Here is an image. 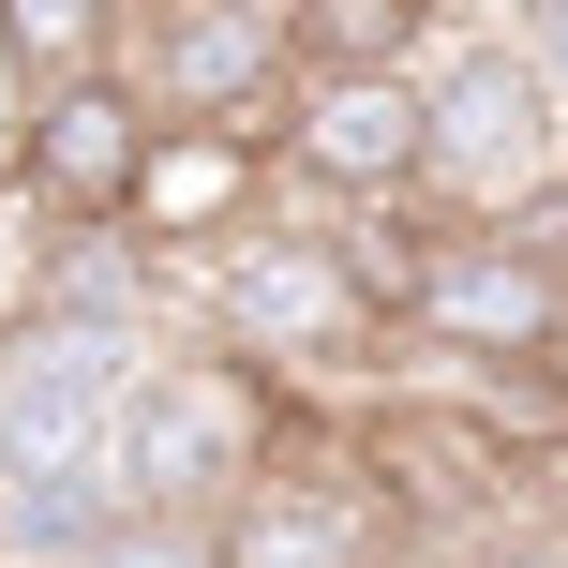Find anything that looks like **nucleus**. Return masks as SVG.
I'll return each instance as SVG.
<instances>
[{"label":"nucleus","mask_w":568,"mask_h":568,"mask_svg":"<svg viewBox=\"0 0 568 568\" xmlns=\"http://www.w3.org/2000/svg\"><path fill=\"white\" fill-rule=\"evenodd\" d=\"M255 195H270L255 135H165L135 225H150V255H240V240H255Z\"/></svg>","instance_id":"0eeeda50"},{"label":"nucleus","mask_w":568,"mask_h":568,"mask_svg":"<svg viewBox=\"0 0 568 568\" xmlns=\"http://www.w3.org/2000/svg\"><path fill=\"white\" fill-rule=\"evenodd\" d=\"M524 45L554 60V90H568V0H539V16H524Z\"/></svg>","instance_id":"9b49d317"},{"label":"nucleus","mask_w":568,"mask_h":568,"mask_svg":"<svg viewBox=\"0 0 568 568\" xmlns=\"http://www.w3.org/2000/svg\"><path fill=\"white\" fill-rule=\"evenodd\" d=\"M404 344H434L464 374H539V359H568V270L524 255V240H449V270H434Z\"/></svg>","instance_id":"423d86ee"},{"label":"nucleus","mask_w":568,"mask_h":568,"mask_svg":"<svg viewBox=\"0 0 568 568\" xmlns=\"http://www.w3.org/2000/svg\"><path fill=\"white\" fill-rule=\"evenodd\" d=\"M150 150H165V120H150L120 75L45 90V105L16 120V195L45 210V225L105 240V225H135V195H150Z\"/></svg>","instance_id":"39448f33"},{"label":"nucleus","mask_w":568,"mask_h":568,"mask_svg":"<svg viewBox=\"0 0 568 568\" xmlns=\"http://www.w3.org/2000/svg\"><path fill=\"white\" fill-rule=\"evenodd\" d=\"M210 329H225V359H255V374H344L374 344V314H359V284H344L329 255V225H255L240 255H210Z\"/></svg>","instance_id":"7ed1b4c3"},{"label":"nucleus","mask_w":568,"mask_h":568,"mask_svg":"<svg viewBox=\"0 0 568 568\" xmlns=\"http://www.w3.org/2000/svg\"><path fill=\"white\" fill-rule=\"evenodd\" d=\"M120 90H135L165 135H225V120H255V105L300 90V60H284L270 0H165V16H135V45H120Z\"/></svg>","instance_id":"20e7f679"},{"label":"nucleus","mask_w":568,"mask_h":568,"mask_svg":"<svg viewBox=\"0 0 568 568\" xmlns=\"http://www.w3.org/2000/svg\"><path fill=\"white\" fill-rule=\"evenodd\" d=\"M479 568H568V524H554V509H524V524H494V539H479Z\"/></svg>","instance_id":"9d476101"},{"label":"nucleus","mask_w":568,"mask_h":568,"mask_svg":"<svg viewBox=\"0 0 568 568\" xmlns=\"http://www.w3.org/2000/svg\"><path fill=\"white\" fill-rule=\"evenodd\" d=\"M120 45H135V16H105V0H16V16H0V60H16L30 105H45V90L120 75Z\"/></svg>","instance_id":"1a4fd4ad"},{"label":"nucleus","mask_w":568,"mask_h":568,"mask_svg":"<svg viewBox=\"0 0 568 568\" xmlns=\"http://www.w3.org/2000/svg\"><path fill=\"white\" fill-rule=\"evenodd\" d=\"M434 45H449V30H434L419 0H300V16H284L300 90H389V75H434Z\"/></svg>","instance_id":"6e6552de"},{"label":"nucleus","mask_w":568,"mask_h":568,"mask_svg":"<svg viewBox=\"0 0 568 568\" xmlns=\"http://www.w3.org/2000/svg\"><path fill=\"white\" fill-rule=\"evenodd\" d=\"M434 225L449 240H509L524 210L554 195V165H568V90H554V60L524 45V16L509 30H449L434 45Z\"/></svg>","instance_id":"f03ea898"},{"label":"nucleus","mask_w":568,"mask_h":568,"mask_svg":"<svg viewBox=\"0 0 568 568\" xmlns=\"http://www.w3.org/2000/svg\"><path fill=\"white\" fill-rule=\"evenodd\" d=\"M284 434H300V389L255 359H225V344H165V359L135 374V404H120V509L135 524H225V509H255L270 494V464H284Z\"/></svg>","instance_id":"f257e3e1"}]
</instances>
